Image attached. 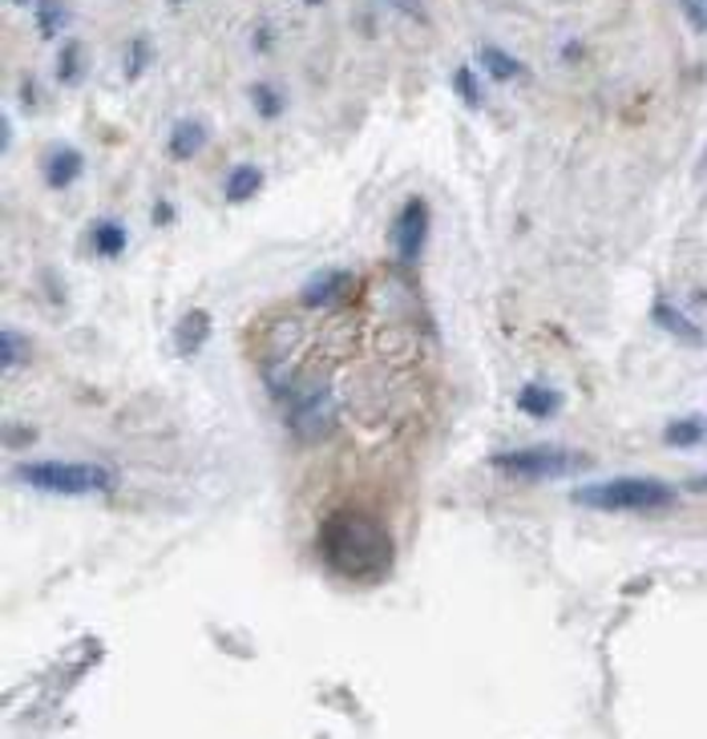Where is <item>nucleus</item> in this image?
I'll list each match as a JSON object with an SVG mask.
<instances>
[{
    "mask_svg": "<svg viewBox=\"0 0 707 739\" xmlns=\"http://www.w3.org/2000/svg\"><path fill=\"white\" fill-rule=\"evenodd\" d=\"M207 146V126L194 118L178 122L175 134H170V158H178V162H187V158H194V154Z\"/></svg>",
    "mask_w": 707,
    "mask_h": 739,
    "instance_id": "6e6552de",
    "label": "nucleus"
},
{
    "mask_svg": "<svg viewBox=\"0 0 707 739\" xmlns=\"http://www.w3.org/2000/svg\"><path fill=\"white\" fill-rule=\"evenodd\" d=\"M255 97H260V109L267 114V118H275V114H279V102L272 97V89H267V85H255Z\"/></svg>",
    "mask_w": 707,
    "mask_h": 739,
    "instance_id": "a211bd4d",
    "label": "nucleus"
},
{
    "mask_svg": "<svg viewBox=\"0 0 707 739\" xmlns=\"http://www.w3.org/2000/svg\"><path fill=\"white\" fill-rule=\"evenodd\" d=\"M319 553L348 582H380L392 566V534L368 509H336L319 526Z\"/></svg>",
    "mask_w": 707,
    "mask_h": 739,
    "instance_id": "f257e3e1",
    "label": "nucleus"
},
{
    "mask_svg": "<svg viewBox=\"0 0 707 739\" xmlns=\"http://www.w3.org/2000/svg\"><path fill=\"white\" fill-rule=\"evenodd\" d=\"M348 271H316L312 279L304 283V292H299V299H304L307 307H328V304H340L344 292H348Z\"/></svg>",
    "mask_w": 707,
    "mask_h": 739,
    "instance_id": "423d86ee",
    "label": "nucleus"
},
{
    "mask_svg": "<svg viewBox=\"0 0 707 739\" xmlns=\"http://www.w3.org/2000/svg\"><path fill=\"white\" fill-rule=\"evenodd\" d=\"M663 436H667V445H679V448L699 445V441L707 436V424L704 421H675Z\"/></svg>",
    "mask_w": 707,
    "mask_h": 739,
    "instance_id": "2eb2a0df",
    "label": "nucleus"
},
{
    "mask_svg": "<svg viewBox=\"0 0 707 739\" xmlns=\"http://www.w3.org/2000/svg\"><path fill=\"white\" fill-rule=\"evenodd\" d=\"M518 409L534 421H550L558 409H562V397H558L555 388H542V384H526L518 397Z\"/></svg>",
    "mask_w": 707,
    "mask_h": 739,
    "instance_id": "0eeeda50",
    "label": "nucleus"
},
{
    "mask_svg": "<svg viewBox=\"0 0 707 739\" xmlns=\"http://www.w3.org/2000/svg\"><path fill=\"white\" fill-rule=\"evenodd\" d=\"M392 4H401V12H413V17H421V21H424V9H421V0H392Z\"/></svg>",
    "mask_w": 707,
    "mask_h": 739,
    "instance_id": "4be33fe9",
    "label": "nucleus"
},
{
    "mask_svg": "<svg viewBox=\"0 0 707 739\" xmlns=\"http://www.w3.org/2000/svg\"><path fill=\"white\" fill-rule=\"evenodd\" d=\"M424 235H429V207H424V199H409L404 211L397 214V226H392V243H397L401 263H416L421 258Z\"/></svg>",
    "mask_w": 707,
    "mask_h": 739,
    "instance_id": "39448f33",
    "label": "nucleus"
},
{
    "mask_svg": "<svg viewBox=\"0 0 707 739\" xmlns=\"http://www.w3.org/2000/svg\"><path fill=\"white\" fill-rule=\"evenodd\" d=\"M17 360H21V348H17V331L4 328V368H17Z\"/></svg>",
    "mask_w": 707,
    "mask_h": 739,
    "instance_id": "f3484780",
    "label": "nucleus"
},
{
    "mask_svg": "<svg viewBox=\"0 0 707 739\" xmlns=\"http://www.w3.org/2000/svg\"><path fill=\"white\" fill-rule=\"evenodd\" d=\"M207 324H211L207 312H190V316L178 324V348H182V352H194V348L207 340Z\"/></svg>",
    "mask_w": 707,
    "mask_h": 739,
    "instance_id": "ddd939ff",
    "label": "nucleus"
},
{
    "mask_svg": "<svg viewBox=\"0 0 707 739\" xmlns=\"http://www.w3.org/2000/svg\"><path fill=\"white\" fill-rule=\"evenodd\" d=\"M21 482L41 493L85 497V493H106L114 485V477L102 465H82V461H36V465L21 469Z\"/></svg>",
    "mask_w": 707,
    "mask_h": 739,
    "instance_id": "7ed1b4c3",
    "label": "nucleus"
},
{
    "mask_svg": "<svg viewBox=\"0 0 707 739\" xmlns=\"http://www.w3.org/2000/svg\"><path fill=\"white\" fill-rule=\"evenodd\" d=\"M457 94L469 102V106H482V89L473 85V70H457Z\"/></svg>",
    "mask_w": 707,
    "mask_h": 739,
    "instance_id": "dca6fc26",
    "label": "nucleus"
},
{
    "mask_svg": "<svg viewBox=\"0 0 707 739\" xmlns=\"http://www.w3.org/2000/svg\"><path fill=\"white\" fill-rule=\"evenodd\" d=\"M141 65H146V41H134V57H130V77H138Z\"/></svg>",
    "mask_w": 707,
    "mask_h": 739,
    "instance_id": "412c9836",
    "label": "nucleus"
},
{
    "mask_svg": "<svg viewBox=\"0 0 707 739\" xmlns=\"http://www.w3.org/2000/svg\"><path fill=\"white\" fill-rule=\"evenodd\" d=\"M41 29H45V36H53L61 29V12H53V4L41 9Z\"/></svg>",
    "mask_w": 707,
    "mask_h": 739,
    "instance_id": "6ab92c4d",
    "label": "nucleus"
},
{
    "mask_svg": "<svg viewBox=\"0 0 707 739\" xmlns=\"http://www.w3.org/2000/svg\"><path fill=\"white\" fill-rule=\"evenodd\" d=\"M655 319H659L663 328L667 331H675V336H684V340H692V344H699V331H696V324L692 319H684L675 307H667V304H655Z\"/></svg>",
    "mask_w": 707,
    "mask_h": 739,
    "instance_id": "4468645a",
    "label": "nucleus"
},
{
    "mask_svg": "<svg viewBox=\"0 0 707 739\" xmlns=\"http://www.w3.org/2000/svg\"><path fill=\"white\" fill-rule=\"evenodd\" d=\"M574 505L587 509H606V514H647V509H663L675 502L672 485L655 482V477H614L602 485H582L570 493Z\"/></svg>",
    "mask_w": 707,
    "mask_h": 739,
    "instance_id": "f03ea898",
    "label": "nucleus"
},
{
    "mask_svg": "<svg viewBox=\"0 0 707 739\" xmlns=\"http://www.w3.org/2000/svg\"><path fill=\"white\" fill-rule=\"evenodd\" d=\"M82 154L77 150H70V146H61L53 158L45 162V182L49 187H57V190H65L70 182H77V175H82Z\"/></svg>",
    "mask_w": 707,
    "mask_h": 739,
    "instance_id": "1a4fd4ad",
    "label": "nucleus"
},
{
    "mask_svg": "<svg viewBox=\"0 0 707 739\" xmlns=\"http://www.w3.org/2000/svg\"><path fill=\"white\" fill-rule=\"evenodd\" d=\"M94 246L102 258H118L126 251V231L118 223H97L94 226Z\"/></svg>",
    "mask_w": 707,
    "mask_h": 739,
    "instance_id": "f8f14e48",
    "label": "nucleus"
},
{
    "mask_svg": "<svg viewBox=\"0 0 707 739\" xmlns=\"http://www.w3.org/2000/svg\"><path fill=\"white\" fill-rule=\"evenodd\" d=\"M477 61H482V70L494 77V82H509V77H521V61H514L509 53H502V49L485 45L482 53H477Z\"/></svg>",
    "mask_w": 707,
    "mask_h": 739,
    "instance_id": "9b49d317",
    "label": "nucleus"
},
{
    "mask_svg": "<svg viewBox=\"0 0 707 739\" xmlns=\"http://www.w3.org/2000/svg\"><path fill=\"white\" fill-rule=\"evenodd\" d=\"M684 4H687V12H692V21L704 29L707 24V0H684Z\"/></svg>",
    "mask_w": 707,
    "mask_h": 739,
    "instance_id": "aec40b11",
    "label": "nucleus"
},
{
    "mask_svg": "<svg viewBox=\"0 0 707 739\" xmlns=\"http://www.w3.org/2000/svg\"><path fill=\"white\" fill-rule=\"evenodd\" d=\"M263 190V170L260 166H235L231 175H226V202H251L255 194Z\"/></svg>",
    "mask_w": 707,
    "mask_h": 739,
    "instance_id": "9d476101",
    "label": "nucleus"
},
{
    "mask_svg": "<svg viewBox=\"0 0 707 739\" xmlns=\"http://www.w3.org/2000/svg\"><path fill=\"white\" fill-rule=\"evenodd\" d=\"M497 469L514 473L521 482H558V477H570L582 465H590L582 453H570V448H514V453H497L494 457Z\"/></svg>",
    "mask_w": 707,
    "mask_h": 739,
    "instance_id": "20e7f679",
    "label": "nucleus"
},
{
    "mask_svg": "<svg viewBox=\"0 0 707 739\" xmlns=\"http://www.w3.org/2000/svg\"><path fill=\"white\" fill-rule=\"evenodd\" d=\"M17 4H24V0H17Z\"/></svg>",
    "mask_w": 707,
    "mask_h": 739,
    "instance_id": "b1692460",
    "label": "nucleus"
},
{
    "mask_svg": "<svg viewBox=\"0 0 707 739\" xmlns=\"http://www.w3.org/2000/svg\"><path fill=\"white\" fill-rule=\"evenodd\" d=\"M692 489H707V477H696V482H692Z\"/></svg>",
    "mask_w": 707,
    "mask_h": 739,
    "instance_id": "5701e85b",
    "label": "nucleus"
}]
</instances>
